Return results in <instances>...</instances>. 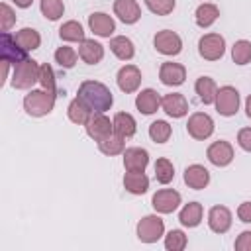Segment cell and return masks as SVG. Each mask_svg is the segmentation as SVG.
I'll return each instance as SVG.
<instances>
[{
	"label": "cell",
	"mask_w": 251,
	"mask_h": 251,
	"mask_svg": "<svg viewBox=\"0 0 251 251\" xmlns=\"http://www.w3.org/2000/svg\"><path fill=\"white\" fill-rule=\"evenodd\" d=\"M78 98L92 110V112H108L114 104L112 90L98 80H82L78 86Z\"/></svg>",
	"instance_id": "obj_1"
},
{
	"label": "cell",
	"mask_w": 251,
	"mask_h": 251,
	"mask_svg": "<svg viewBox=\"0 0 251 251\" xmlns=\"http://www.w3.org/2000/svg\"><path fill=\"white\" fill-rule=\"evenodd\" d=\"M55 100H57V92H51L45 88L29 90L24 98V110L33 118H41L53 112Z\"/></svg>",
	"instance_id": "obj_2"
},
{
	"label": "cell",
	"mask_w": 251,
	"mask_h": 251,
	"mask_svg": "<svg viewBox=\"0 0 251 251\" xmlns=\"http://www.w3.org/2000/svg\"><path fill=\"white\" fill-rule=\"evenodd\" d=\"M39 67L37 61L33 59H24L20 63L14 65V73H12V86L18 88V90H25V88H31L35 82H39Z\"/></svg>",
	"instance_id": "obj_3"
},
{
	"label": "cell",
	"mask_w": 251,
	"mask_h": 251,
	"mask_svg": "<svg viewBox=\"0 0 251 251\" xmlns=\"http://www.w3.org/2000/svg\"><path fill=\"white\" fill-rule=\"evenodd\" d=\"M135 233H137V239L141 243H155L163 237L165 233V222L157 216V214H149V216H143L139 222H137V227H135Z\"/></svg>",
	"instance_id": "obj_4"
},
{
	"label": "cell",
	"mask_w": 251,
	"mask_h": 251,
	"mask_svg": "<svg viewBox=\"0 0 251 251\" xmlns=\"http://www.w3.org/2000/svg\"><path fill=\"white\" fill-rule=\"evenodd\" d=\"M239 102H241V96H239V90L231 84H226V86H220L218 88V94H216V110L220 116H235L237 110H239Z\"/></svg>",
	"instance_id": "obj_5"
},
{
	"label": "cell",
	"mask_w": 251,
	"mask_h": 251,
	"mask_svg": "<svg viewBox=\"0 0 251 251\" xmlns=\"http://www.w3.org/2000/svg\"><path fill=\"white\" fill-rule=\"evenodd\" d=\"M198 53L206 61H218L226 53V39L220 33H206L198 39Z\"/></svg>",
	"instance_id": "obj_6"
},
{
	"label": "cell",
	"mask_w": 251,
	"mask_h": 251,
	"mask_svg": "<svg viewBox=\"0 0 251 251\" xmlns=\"http://www.w3.org/2000/svg\"><path fill=\"white\" fill-rule=\"evenodd\" d=\"M214 120L212 116H208L206 112H194L188 122H186V131L192 139H198V141H204L208 139L212 133H214Z\"/></svg>",
	"instance_id": "obj_7"
},
{
	"label": "cell",
	"mask_w": 251,
	"mask_h": 251,
	"mask_svg": "<svg viewBox=\"0 0 251 251\" xmlns=\"http://www.w3.org/2000/svg\"><path fill=\"white\" fill-rule=\"evenodd\" d=\"M153 45L157 49V53L167 55V57H175L182 51V39L176 31L173 29H161L155 33L153 37Z\"/></svg>",
	"instance_id": "obj_8"
},
{
	"label": "cell",
	"mask_w": 251,
	"mask_h": 251,
	"mask_svg": "<svg viewBox=\"0 0 251 251\" xmlns=\"http://www.w3.org/2000/svg\"><path fill=\"white\" fill-rule=\"evenodd\" d=\"M180 192L173 188H161L151 196V206L157 214H173L180 206Z\"/></svg>",
	"instance_id": "obj_9"
},
{
	"label": "cell",
	"mask_w": 251,
	"mask_h": 251,
	"mask_svg": "<svg viewBox=\"0 0 251 251\" xmlns=\"http://www.w3.org/2000/svg\"><path fill=\"white\" fill-rule=\"evenodd\" d=\"M84 127L88 137H92L94 141H102L114 133V122H110V118L104 112H94Z\"/></svg>",
	"instance_id": "obj_10"
},
{
	"label": "cell",
	"mask_w": 251,
	"mask_h": 251,
	"mask_svg": "<svg viewBox=\"0 0 251 251\" xmlns=\"http://www.w3.org/2000/svg\"><path fill=\"white\" fill-rule=\"evenodd\" d=\"M206 157L212 165L216 167H227L231 161H233V147L229 141L226 139H220V141H214L208 145L206 149Z\"/></svg>",
	"instance_id": "obj_11"
},
{
	"label": "cell",
	"mask_w": 251,
	"mask_h": 251,
	"mask_svg": "<svg viewBox=\"0 0 251 251\" xmlns=\"http://www.w3.org/2000/svg\"><path fill=\"white\" fill-rule=\"evenodd\" d=\"M0 59L16 65L24 59H27V51L22 49L16 41V37L10 33V31H4L2 33V43H0Z\"/></svg>",
	"instance_id": "obj_12"
},
{
	"label": "cell",
	"mask_w": 251,
	"mask_h": 251,
	"mask_svg": "<svg viewBox=\"0 0 251 251\" xmlns=\"http://www.w3.org/2000/svg\"><path fill=\"white\" fill-rule=\"evenodd\" d=\"M116 82H118V88L126 94H131L139 88L141 84V71L135 67V65H124L118 75H116Z\"/></svg>",
	"instance_id": "obj_13"
},
{
	"label": "cell",
	"mask_w": 251,
	"mask_h": 251,
	"mask_svg": "<svg viewBox=\"0 0 251 251\" xmlns=\"http://www.w3.org/2000/svg\"><path fill=\"white\" fill-rule=\"evenodd\" d=\"M159 78L165 86H180L186 80V69L180 63L165 61L159 69Z\"/></svg>",
	"instance_id": "obj_14"
},
{
	"label": "cell",
	"mask_w": 251,
	"mask_h": 251,
	"mask_svg": "<svg viewBox=\"0 0 251 251\" xmlns=\"http://www.w3.org/2000/svg\"><path fill=\"white\" fill-rule=\"evenodd\" d=\"M161 108L171 118H184L188 114V100L180 92H171L161 98Z\"/></svg>",
	"instance_id": "obj_15"
},
{
	"label": "cell",
	"mask_w": 251,
	"mask_h": 251,
	"mask_svg": "<svg viewBox=\"0 0 251 251\" xmlns=\"http://www.w3.org/2000/svg\"><path fill=\"white\" fill-rule=\"evenodd\" d=\"M124 169L131 173H143L149 165V153L143 147H127L124 153Z\"/></svg>",
	"instance_id": "obj_16"
},
{
	"label": "cell",
	"mask_w": 251,
	"mask_h": 251,
	"mask_svg": "<svg viewBox=\"0 0 251 251\" xmlns=\"http://www.w3.org/2000/svg\"><path fill=\"white\" fill-rule=\"evenodd\" d=\"M88 27L98 37H110L116 31V22L106 12H92L88 16Z\"/></svg>",
	"instance_id": "obj_17"
},
{
	"label": "cell",
	"mask_w": 251,
	"mask_h": 251,
	"mask_svg": "<svg viewBox=\"0 0 251 251\" xmlns=\"http://www.w3.org/2000/svg\"><path fill=\"white\" fill-rule=\"evenodd\" d=\"M208 227L214 233H226L231 227V212L226 206H212L208 212Z\"/></svg>",
	"instance_id": "obj_18"
},
{
	"label": "cell",
	"mask_w": 251,
	"mask_h": 251,
	"mask_svg": "<svg viewBox=\"0 0 251 251\" xmlns=\"http://www.w3.org/2000/svg\"><path fill=\"white\" fill-rule=\"evenodd\" d=\"M114 14L120 18V22L131 25L141 18V6L137 0H114Z\"/></svg>",
	"instance_id": "obj_19"
},
{
	"label": "cell",
	"mask_w": 251,
	"mask_h": 251,
	"mask_svg": "<svg viewBox=\"0 0 251 251\" xmlns=\"http://www.w3.org/2000/svg\"><path fill=\"white\" fill-rule=\"evenodd\" d=\"M184 182L188 184V188H194V190H202L210 184V171L204 167V165H188L184 169Z\"/></svg>",
	"instance_id": "obj_20"
},
{
	"label": "cell",
	"mask_w": 251,
	"mask_h": 251,
	"mask_svg": "<svg viewBox=\"0 0 251 251\" xmlns=\"http://www.w3.org/2000/svg\"><path fill=\"white\" fill-rule=\"evenodd\" d=\"M135 108L143 114V116H151L161 108V96L157 90L153 88H143L137 96H135Z\"/></svg>",
	"instance_id": "obj_21"
},
{
	"label": "cell",
	"mask_w": 251,
	"mask_h": 251,
	"mask_svg": "<svg viewBox=\"0 0 251 251\" xmlns=\"http://www.w3.org/2000/svg\"><path fill=\"white\" fill-rule=\"evenodd\" d=\"M78 57L86 65H96L104 59V45L94 41V39H84L78 45Z\"/></svg>",
	"instance_id": "obj_22"
},
{
	"label": "cell",
	"mask_w": 251,
	"mask_h": 251,
	"mask_svg": "<svg viewBox=\"0 0 251 251\" xmlns=\"http://www.w3.org/2000/svg\"><path fill=\"white\" fill-rule=\"evenodd\" d=\"M124 188L129 192V194H135V196H141L149 190V178L143 173H131V171H126L124 175Z\"/></svg>",
	"instance_id": "obj_23"
},
{
	"label": "cell",
	"mask_w": 251,
	"mask_h": 251,
	"mask_svg": "<svg viewBox=\"0 0 251 251\" xmlns=\"http://www.w3.org/2000/svg\"><path fill=\"white\" fill-rule=\"evenodd\" d=\"M194 90L200 98L202 104H214L216 102V94H218V84L214 78L210 76H198L196 82H194Z\"/></svg>",
	"instance_id": "obj_24"
},
{
	"label": "cell",
	"mask_w": 251,
	"mask_h": 251,
	"mask_svg": "<svg viewBox=\"0 0 251 251\" xmlns=\"http://www.w3.org/2000/svg\"><path fill=\"white\" fill-rule=\"evenodd\" d=\"M202 216H204L202 204H200V202H188V204H184L182 210L178 212V222H180L184 227H196V226H200Z\"/></svg>",
	"instance_id": "obj_25"
},
{
	"label": "cell",
	"mask_w": 251,
	"mask_h": 251,
	"mask_svg": "<svg viewBox=\"0 0 251 251\" xmlns=\"http://www.w3.org/2000/svg\"><path fill=\"white\" fill-rule=\"evenodd\" d=\"M114 133L127 139V137H133L135 135V129H137V124H135V118L127 112H118L114 116Z\"/></svg>",
	"instance_id": "obj_26"
},
{
	"label": "cell",
	"mask_w": 251,
	"mask_h": 251,
	"mask_svg": "<svg viewBox=\"0 0 251 251\" xmlns=\"http://www.w3.org/2000/svg\"><path fill=\"white\" fill-rule=\"evenodd\" d=\"M110 51L120 59V61H129L135 55V45L129 37L126 35H116L110 39Z\"/></svg>",
	"instance_id": "obj_27"
},
{
	"label": "cell",
	"mask_w": 251,
	"mask_h": 251,
	"mask_svg": "<svg viewBox=\"0 0 251 251\" xmlns=\"http://www.w3.org/2000/svg\"><path fill=\"white\" fill-rule=\"evenodd\" d=\"M94 112L76 96V98H73L71 100V104H69V108H67V116H69V120L73 122V124H76V126H86V122L90 120V116H92Z\"/></svg>",
	"instance_id": "obj_28"
},
{
	"label": "cell",
	"mask_w": 251,
	"mask_h": 251,
	"mask_svg": "<svg viewBox=\"0 0 251 251\" xmlns=\"http://www.w3.org/2000/svg\"><path fill=\"white\" fill-rule=\"evenodd\" d=\"M218 18H220V10H218L216 4H210V2L200 4V6L196 8V12H194V22H196V25L202 27V29L210 27Z\"/></svg>",
	"instance_id": "obj_29"
},
{
	"label": "cell",
	"mask_w": 251,
	"mask_h": 251,
	"mask_svg": "<svg viewBox=\"0 0 251 251\" xmlns=\"http://www.w3.org/2000/svg\"><path fill=\"white\" fill-rule=\"evenodd\" d=\"M14 37H16V41H18V45H20L22 49H25L27 53H29V51H35V49L41 45V35H39V31L33 29V27H22L20 31L14 33Z\"/></svg>",
	"instance_id": "obj_30"
},
{
	"label": "cell",
	"mask_w": 251,
	"mask_h": 251,
	"mask_svg": "<svg viewBox=\"0 0 251 251\" xmlns=\"http://www.w3.org/2000/svg\"><path fill=\"white\" fill-rule=\"evenodd\" d=\"M59 37H61L63 41H76V43H80V41L86 39V37H84V29H82V25H80L76 20L65 22V24L59 27Z\"/></svg>",
	"instance_id": "obj_31"
},
{
	"label": "cell",
	"mask_w": 251,
	"mask_h": 251,
	"mask_svg": "<svg viewBox=\"0 0 251 251\" xmlns=\"http://www.w3.org/2000/svg\"><path fill=\"white\" fill-rule=\"evenodd\" d=\"M173 135V127L169 126V122L165 120H155L149 124V137L155 143H167Z\"/></svg>",
	"instance_id": "obj_32"
},
{
	"label": "cell",
	"mask_w": 251,
	"mask_h": 251,
	"mask_svg": "<svg viewBox=\"0 0 251 251\" xmlns=\"http://www.w3.org/2000/svg\"><path fill=\"white\" fill-rule=\"evenodd\" d=\"M98 149H100L104 155L114 157V155H122V153L126 151V143H124V137H120V135L112 133L110 137H106V139L98 141Z\"/></svg>",
	"instance_id": "obj_33"
},
{
	"label": "cell",
	"mask_w": 251,
	"mask_h": 251,
	"mask_svg": "<svg viewBox=\"0 0 251 251\" xmlns=\"http://www.w3.org/2000/svg\"><path fill=\"white\" fill-rule=\"evenodd\" d=\"M155 178L161 184H169L175 178V165L167 157H161L155 161Z\"/></svg>",
	"instance_id": "obj_34"
},
{
	"label": "cell",
	"mask_w": 251,
	"mask_h": 251,
	"mask_svg": "<svg viewBox=\"0 0 251 251\" xmlns=\"http://www.w3.org/2000/svg\"><path fill=\"white\" fill-rule=\"evenodd\" d=\"M39 8H41V14L51 20V22H57L63 18L65 14V4L63 0H39Z\"/></svg>",
	"instance_id": "obj_35"
},
{
	"label": "cell",
	"mask_w": 251,
	"mask_h": 251,
	"mask_svg": "<svg viewBox=\"0 0 251 251\" xmlns=\"http://www.w3.org/2000/svg\"><path fill=\"white\" fill-rule=\"evenodd\" d=\"M231 59L235 65H247L251 61V41L237 39L231 47Z\"/></svg>",
	"instance_id": "obj_36"
},
{
	"label": "cell",
	"mask_w": 251,
	"mask_h": 251,
	"mask_svg": "<svg viewBox=\"0 0 251 251\" xmlns=\"http://www.w3.org/2000/svg\"><path fill=\"white\" fill-rule=\"evenodd\" d=\"M188 245V237L182 229H171L165 235V249L167 251H182Z\"/></svg>",
	"instance_id": "obj_37"
},
{
	"label": "cell",
	"mask_w": 251,
	"mask_h": 251,
	"mask_svg": "<svg viewBox=\"0 0 251 251\" xmlns=\"http://www.w3.org/2000/svg\"><path fill=\"white\" fill-rule=\"evenodd\" d=\"M76 51L73 49V47H69V45H63V47H59L57 51H55V61L63 67V69H73L75 65H76Z\"/></svg>",
	"instance_id": "obj_38"
},
{
	"label": "cell",
	"mask_w": 251,
	"mask_h": 251,
	"mask_svg": "<svg viewBox=\"0 0 251 251\" xmlns=\"http://www.w3.org/2000/svg\"><path fill=\"white\" fill-rule=\"evenodd\" d=\"M143 2L157 16H169L176 6V0H143Z\"/></svg>",
	"instance_id": "obj_39"
},
{
	"label": "cell",
	"mask_w": 251,
	"mask_h": 251,
	"mask_svg": "<svg viewBox=\"0 0 251 251\" xmlns=\"http://www.w3.org/2000/svg\"><path fill=\"white\" fill-rule=\"evenodd\" d=\"M39 84L41 88L45 90H51V92H57V84H55V73H53V67L43 63L39 67Z\"/></svg>",
	"instance_id": "obj_40"
},
{
	"label": "cell",
	"mask_w": 251,
	"mask_h": 251,
	"mask_svg": "<svg viewBox=\"0 0 251 251\" xmlns=\"http://www.w3.org/2000/svg\"><path fill=\"white\" fill-rule=\"evenodd\" d=\"M14 24H16V12L6 2H2L0 4V29H2V33L10 31Z\"/></svg>",
	"instance_id": "obj_41"
},
{
	"label": "cell",
	"mask_w": 251,
	"mask_h": 251,
	"mask_svg": "<svg viewBox=\"0 0 251 251\" xmlns=\"http://www.w3.org/2000/svg\"><path fill=\"white\" fill-rule=\"evenodd\" d=\"M235 251H251V229H245L237 235L235 243H233Z\"/></svg>",
	"instance_id": "obj_42"
},
{
	"label": "cell",
	"mask_w": 251,
	"mask_h": 251,
	"mask_svg": "<svg viewBox=\"0 0 251 251\" xmlns=\"http://www.w3.org/2000/svg\"><path fill=\"white\" fill-rule=\"evenodd\" d=\"M237 145H239L243 151L251 153V127H241V129L237 131Z\"/></svg>",
	"instance_id": "obj_43"
},
{
	"label": "cell",
	"mask_w": 251,
	"mask_h": 251,
	"mask_svg": "<svg viewBox=\"0 0 251 251\" xmlns=\"http://www.w3.org/2000/svg\"><path fill=\"white\" fill-rule=\"evenodd\" d=\"M237 218H239L243 224H251V200L241 202V204L237 206Z\"/></svg>",
	"instance_id": "obj_44"
},
{
	"label": "cell",
	"mask_w": 251,
	"mask_h": 251,
	"mask_svg": "<svg viewBox=\"0 0 251 251\" xmlns=\"http://www.w3.org/2000/svg\"><path fill=\"white\" fill-rule=\"evenodd\" d=\"M0 63H2V78H0V84L4 86L6 80H8V73H10V65H12V63H8V61H4V59H0Z\"/></svg>",
	"instance_id": "obj_45"
},
{
	"label": "cell",
	"mask_w": 251,
	"mask_h": 251,
	"mask_svg": "<svg viewBox=\"0 0 251 251\" xmlns=\"http://www.w3.org/2000/svg\"><path fill=\"white\" fill-rule=\"evenodd\" d=\"M18 8H29L31 4H33V0H12Z\"/></svg>",
	"instance_id": "obj_46"
},
{
	"label": "cell",
	"mask_w": 251,
	"mask_h": 251,
	"mask_svg": "<svg viewBox=\"0 0 251 251\" xmlns=\"http://www.w3.org/2000/svg\"><path fill=\"white\" fill-rule=\"evenodd\" d=\"M245 114H247V118L251 120V94L245 98Z\"/></svg>",
	"instance_id": "obj_47"
}]
</instances>
